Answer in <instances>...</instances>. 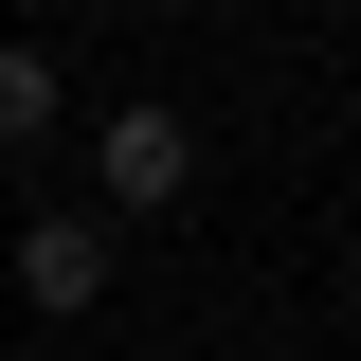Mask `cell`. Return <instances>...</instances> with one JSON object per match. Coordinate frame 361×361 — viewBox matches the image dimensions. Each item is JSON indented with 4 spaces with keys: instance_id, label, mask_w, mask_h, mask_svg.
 <instances>
[{
    "instance_id": "obj_1",
    "label": "cell",
    "mask_w": 361,
    "mask_h": 361,
    "mask_svg": "<svg viewBox=\"0 0 361 361\" xmlns=\"http://www.w3.org/2000/svg\"><path fill=\"white\" fill-rule=\"evenodd\" d=\"M90 145H109V217H163L180 180H199V127H180V109H109Z\"/></svg>"
},
{
    "instance_id": "obj_3",
    "label": "cell",
    "mask_w": 361,
    "mask_h": 361,
    "mask_svg": "<svg viewBox=\"0 0 361 361\" xmlns=\"http://www.w3.org/2000/svg\"><path fill=\"white\" fill-rule=\"evenodd\" d=\"M37 127H54V54H37V37H0V145H37Z\"/></svg>"
},
{
    "instance_id": "obj_2",
    "label": "cell",
    "mask_w": 361,
    "mask_h": 361,
    "mask_svg": "<svg viewBox=\"0 0 361 361\" xmlns=\"http://www.w3.org/2000/svg\"><path fill=\"white\" fill-rule=\"evenodd\" d=\"M18 307H54V325L109 307V217H37L18 235Z\"/></svg>"
},
{
    "instance_id": "obj_4",
    "label": "cell",
    "mask_w": 361,
    "mask_h": 361,
    "mask_svg": "<svg viewBox=\"0 0 361 361\" xmlns=\"http://www.w3.org/2000/svg\"><path fill=\"white\" fill-rule=\"evenodd\" d=\"M163 18H199V0H163Z\"/></svg>"
}]
</instances>
